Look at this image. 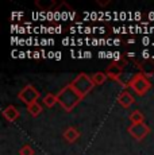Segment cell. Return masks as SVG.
<instances>
[{"mask_svg": "<svg viewBox=\"0 0 154 155\" xmlns=\"http://www.w3.org/2000/svg\"><path fill=\"white\" fill-rule=\"evenodd\" d=\"M57 99H58V104L65 109V111L70 112L77 104L81 101L82 97L75 91L72 85H66L64 89H61L57 93Z\"/></svg>", "mask_w": 154, "mask_h": 155, "instance_id": "1", "label": "cell"}, {"mask_svg": "<svg viewBox=\"0 0 154 155\" xmlns=\"http://www.w3.org/2000/svg\"><path fill=\"white\" fill-rule=\"evenodd\" d=\"M70 85L75 88V91L81 97L87 96V94L89 93L91 91H92L93 86H95L92 78H91L89 76H87L85 73H80L79 76H77L76 78L72 81V84H70Z\"/></svg>", "mask_w": 154, "mask_h": 155, "instance_id": "2", "label": "cell"}, {"mask_svg": "<svg viewBox=\"0 0 154 155\" xmlns=\"http://www.w3.org/2000/svg\"><path fill=\"white\" fill-rule=\"evenodd\" d=\"M129 86L139 96H143L149 92V89L152 88V82L149 81L146 74L143 73H138L132 77L131 80L129 81Z\"/></svg>", "mask_w": 154, "mask_h": 155, "instance_id": "3", "label": "cell"}, {"mask_svg": "<svg viewBox=\"0 0 154 155\" xmlns=\"http://www.w3.org/2000/svg\"><path fill=\"white\" fill-rule=\"evenodd\" d=\"M38 97H39V92L34 88L32 85H27L19 92V100L23 101L26 105H31V104L37 103Z\"/></svg>", "mask_w": 154, "mask_h": 155, "instance_id": "4", "label": "cell"}, {"mask_svg": "<svg viewBox=\"0 0 154 155\" xmlns=\"http://www.w3.org/2000/svg\"><path fill=\"white\" fill-rule=\"evenodd\" d=\"M150 132V128L146 126L145 123H141V124H131L129 127V134L132 136L134 139L137 140H142L145 139Z\"/></svg>", "mask_w": 154, "mask_h": 155, "instance_id": "5", "label": "cell"}, {"mask_svg": "<svg viewBox=\"0 0 154 155\" xmlns=\"http://www.w3.org/2000/svg\"><path fill=\"white\" fill-rule=\"evenodd\" d=\"M105 74L108 76V78H112V80H116V81H119L120 77L123 76V68L120 66L119 64H116V62H112V64L107 68V71H105Z\"/></svg>", "mask_w": 154, "mask_h": 155, "instance_id": "6", "label": "cell"}, {"mask_svg": "<svg viewBox=\"0 0 154 155\" xmlns=\"http://www.w3.org/2000/svg\"><path fill=\"white\" fill-rule=\"evenodd\" d=\"M134 101H135L134 96H132L129 91H123L122 93L119 94V97H118V104H119L120 107H123V108H129L131 104H134Z\"/></svg>", "mask_w": 154, "mask_h": 155, "instance_id": "7", "label": "cell"}, {"mask_svg": "<svg viewBox=\"0 0 154 155\" xmlns=\"http://www.w3.org/2000/svg\"><path fill=\"white\" fill-rule=\"evenodd\" d=\"M35 5H37L42 12H52L53 8H55L60 4H57V2H54V0H50V2H47V0H37ZM55 10H57V8H55Z\"/></svg>", "mask_w": 154, "mask_h": 155, "instance_id": "8", "label": "cell"}, {"mask_svg": "<svg viewBox=\"0 0 154 155\" xmlns=\"http://www.w3.org/2000/svg\"><path fill=\"white\" fill-rule=\"evenodd\" d=\"M79 138H80V132H79V130H76L75 127H69V128H66V130H65L64 139L68 143H75Z\"/></svg>", "mask_w": 154, "mask_h": 155, "instance_id": "9", "label": "cell"}, {"mask_svg": "<svg viewBox=\"0 0 154 155\" xmlns=\"http://www.w3.org/2000/svg\"><path fill=\"white\" fill-rule=\"evenodd\" d=\"M3 116H4V119L8 121H15L16 119L19 117V111H18L14 105H8L7 108L3 111Z\"/></svg>", "mask_w": 154, "mask_h": 155, "instance_id": "10", "label": "cell"}, {"mask_svg": "<svg viewBox=\"0 0 154 155\" xmlns=\"http://www.w3.org/2000/svg\"><path fill=\"white\" fill-rule=\"evenodd\" d=\"M137 68L141 70V73L143 74H152L154 73V62L152 61H143V62H135Z\"/></svg>", "mask_w": 154, "mask_h": 155, "instance_id": "11", "label": "cell"}, {"mask_svg": "<svg viewBox=\"0 0 154 155\" xmlns=\"http://www.w3.org/2000/svg\"><path fill=\"white\" fill-rule=\"evenodd\" d=\"M42 100H43V105L47 107V108H53L55 105V103H58L57 94H53V93H47Z\"/></svg>", "mask_w": 154, "mask_h": 155, "instance_id": "12", "label": "cell"}, {"mask_svg": "<svg viewBox=\"0 0 154 155\" xmlns=\"http://www.w3.org/2000/svg\"><path fill=\"white\" fill-rule=\"evenodd\" d=\"M91 78H92L95 85H102L105 82V80L108 78V76L105 73H103V71H97V73H95L93 76H91Z\"/></svg>", "mask_w": 154, "mask_h": 155, "instance_id": "13", "label": "cell"}, {"mask_svg": "<svg viewBox=\"0 0 154 155\" xmlns=\"http://www.w3.org/2000/svg\"><path fill=\"white\" fill-rule=\"evenodd\" d=\"M130 121H131V124L143 123V113H142L141 111H138V109H135V111L130 115Z\"/></svg>", "mask_w": 154, "mask_h": 155, "instance_id": "14", "label": "cell"}, {"mask_svg": "<svg viewBox=\"0 0 154 155\" xmlns=\"http://www.w3.org/2000/svg\"><path fill=\"white\" fill-rule=\"evenodd\" d=\"M42 109H43V108H42V105H41V104L38 103V101L27 107V111H28V113H30L31 116H38V115H41Z\"/></svg>", "mask_w": 154, "mask_h": 155, "instance_id": "15", "label": "cell"}, {"mask_svg": "<svg viewBox=\"0 0 154 155\" xmlns=\"http://www.w3.org/2000/svg\"><path fill=\"white\" fill-rule=\"evenodd\" d=\"M19 154L20 155H34V150H32L31 146L26 144V146H23V147L19 150Z\"/></svg>", "mask_w": 154, "mask_h": 155, "instance_id": "16", "label": "cell"}, {"mask_svg": "<svg viewBox=\"0 0 154 155\" xmlns=\"http://www.w3.org/2000/svg\"><path fill=\"white\" fill-rule=\"evenodd\" d=\"M112 31H114L115 34H127V31H130V30H129V27H114Z\"/></svg>", "mask_w": 154, "mask_h": 155, "instance_id": "17", "label": "cell"}, {"mask_svg": "<svg viewBox=\"0 0 154 155\" xmlns=\"http://www.w3.org/2000/svg\"><path fill=\"white\" fill-rule=\"evenodd\" d=\"M141 55H142V58H143L145 61H147V59L150 58V51H149V50H147V49H145L141 53Z\"/></svg>", "mask_w": 154, "mask_h": 155, "instance_id": "18", "label": "cell"}, {"mask_svg": "<svg viewBox=\"0 0 154 155\" xmlns=\"http://www.w3.org/2000/svg\"><path fill=\"white\" fill-rule=\"evenodd\" d=\"M150 43H152V39H150L149 37L142 38V45H143V46H147V45H150Z\"/></svg>", "mask_w": 154, "mask_h": 155, "instance_id": "19", "label": "cell"}, {"mask_svg": "<svg viewBox=\"0 0 154 155\" xmlns=\"http://www.w3.org/2000/svg\"><path fill=\"white\" fill-rule=\"evenodd\" d=\"M32 58L38 59V58H42V54L39 51H32Z\"/></svg>", "mask_w": 154, "mask_h": 155, "instance_id": "20", "label": "cell"}, {"mask_svg": "<svg viewBox=\"0 0 154 155\" xmlns=\"http://www.w3.org/2000/svg\"><path fill=\"white\" fill-rule=\"evenodd\" d=\"M82 57H84V58H91V57H92V53L91 51H84L82 53Z\"/></svg>", "mask_w": 154, "mask_h": 155, "instance_id": "21", "label": "cell"}, {"mask_svg": "<svg viewBox=\"0 0 154 155\" xmlns=\"http://www.w3.org/2000/svg\"><path fill=\"white\" fill-rule=\"evenodd\" d=\"M61 31H62V27H61V26H55V27H54V32H55V34H60Z\"/></svg>", "mask_w": 154, "mask_h": 155, "instance_id": "22", "label": "cell"}, {"mask_svg": "<svg viewBox=\"0 0 154 155\" xmlns=\"http://www.w3.org/2000/svg\"><path fill=\"white\" fill-rule=\"evenodd\" d=\"M112 45H115V46H119V45H120V39H112Z\"/></svg>", "mask_w": 154, "mask_h": 155, "instance_id": "23", "label": "cell"}, {"mask_svg": "<svg viewBox=\"0 0 154 155\" xmlns=\"http://www.w3.org/2000/svg\"><path fill=\"white\" fill-rule=\"evenodd\" d=\"M54 55H55L54 51H49V53H47V58H54Z\"/></svg>", "mask_w": 154, "mask_h": 155, "instance_id": "24", "label": "cell"}, {"mask_svg": "<svg viewBox=\"0 0 154 155\" xmlns=\"http://www.w3.org/2000/svg\"><path fill=\"white\" fill-rule=\"evenodd\" d=\"M97 4H100V5H105V4H109V0H107V2H100V0H97Z\"/></svg>", "mask_w": 154, "mask_h": 155, "instance_id": "25", "label": "cell"}, {"mask_svg": "<svg viewBox=\"0 0 154 155\" xmlns=\"http://www.w3.org/2000/svg\"><path fill=\"white\" fill-rule=\"evenodd\" d=\"M54 58H55V59H61V53H60V51H55Z\"/></svg>", "mask_w": 154, "mask_h": 155, "instance_id": "26", "label": "cell"}, {"mask_svg": "<svg viewBox=\"0 0 154 155\" xmlns=\"http://www.w3.org/2000/svg\"><path fill=\"white\" fill-rule=\"evenodd\" d=\"M126 55L129 57V58H134V57H135V53H132V51H131V53H127Z\"/></svg>", "mask_w": 154, "mask_h": 155, "instance_id": "27", "label": "cell"}, {"mask_svg": "<svg viewBox=\"0 0 154 155\" xmlns=\"http://www.w3.org/2000/svg\"><path fill=\"white\" fill-rule=\"evenodd\" d=\"M134 42H135V39H134V38H131V39H129V41H127V43H129V45H134Z\"/></svg>", "mask_w": 154, "mask_h": 155, "instance_id": "28", "label": "cell"}, {"mask_svg": "<svg viewBox=\"0 0 154 155\" xmlns=\"http://www.w3.org/2000/svg\"><path fill=\"white\" fill-rule=\"evenodd\" d=\"M147 32H152V34H154V26H153V27H149V28H147Z\"/></svg>", "mask_w": 154, "mask_h": 155, "instance_id": "29", "label": "cell"}, {"mask_svg": "<svg viewBox=\"0 0 154 155\" xmlns=\"http://www.w3.org/2000/svg\"><path fill=\"white\" fill-rule=\"evenodd\" d=\"M26 54H27V53H19V57H20V58H25V57H26Z\"/></svg>", "mask_w": 154, "mask_h": 155, "instance_id": "30", "label": "cell"}, {"mask_svg": "<svg viewBox=\"0 0 154 155\" xmlns=\"http://www.w3.org/2000/svg\"><path fill=\"white\" fill-rule=\"evenodd\" d=\"M149 18H150V19H154V12H150L149 14Z\"/></svg>", "mask_w": 154, "mask_h": 155, "instance_id": "31", "label": "cell"}]
</instances>
